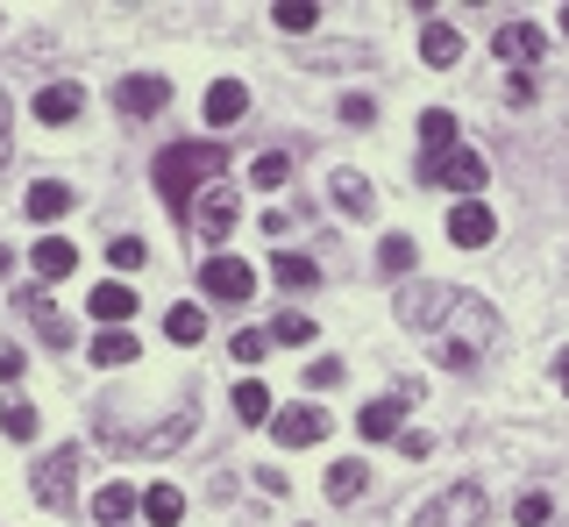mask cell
Here are the masks:
<instances>
[{
  "label": "cell",
  "mask_w": 569,
  "mask_h": 527,
  "mask_svg": "<svg viewBox=\"0 0 569 527\" xmlns=\"http://www.w3.org/2000/svg\"><path fill=\"white\" fill-rule=\"evenodd\" d=\"M491 342H498V314H491V300H477V292H456V307L441 314V328H435V364H441V371H470V364H485Z\"/></svg>",
  "instance_id": "cell-1"
},
{
  "label": "cell",
  "mask_w": 569,
  "mask_h": 527,
  "mask_svg": "<svg viewBox=\"0 0 569 527\" xmlns=\"http://www.w3.org/2000/svg\"><path fill=\"white\" fill-rule=\"evenodd\" d=\"M228 179V150L221 143H171L157 157V192H164L171 215H192V192Z\"/></svg>",
  "instance_id": "cell-2"
},
{
  "label": "cell",
  "mask_w": 569,
  "mask_h": 527,
  "mask_svg": "<svg viewBox=\"0 0 569 527\" xmlns=\"http://www.w3.org/2000/svg\"><path fill=\"white\" fill-rule=\"evenodd\" d=\"M420 179H427V186H449V192H462V200H477L491 171H485V157H477V150L456 143L449 157H420Z\"/></svg>",
  "instance_id": "cell-3"
},
{
  "label": "cell",
  "mask_w": 569,
  "mask_h": 527,
  "mask_svg": "<svg viewBox=\"0 0 569 527\" xmlns=\"http://www.w3.org/2000/svg\"><path fill=\"white\" fill-rule=\"evenodd\" d=\"M79 464H86L79 449H58V456H43V464H29V491L64 514V506L79 499Z\"/></svg>",
  "instance_id": "cell-4"
},
{
  "label": "cell",
  "mask_w": 569,
  "mask_h": 527,
  "mask_svg": "<svg viewBox=\"0 0 569 527\" xmlns=\"http://www.w3.org/2000/svg\"><path fill=\"white\" fill-rule=\"evenodd\" d=\"M420 392H427V385H420V378H406L399 392L370 399L363 420H356V428H363V443H391V435H399V414H406V407H420Z\"/></svg>",
  "instance_id": "cell-5"
},
{
  "label": "cell",
  "mask_w": 569,
  "mask_h": 527,
  "mask_svg": "<svg viewBox=\"0 0 569 527\" xmlns=\"http://www.w3.org/2000/svg\"><path fill=\"white\" fill-rule=\"evenodd\" d=\"M249 286H257V271H249L242 257H207L200 264V292H207V300H221V307H242Z\"/></svg>",
  "instance_id": "cell-6"
},
{
  "label": "cell",
  "mask_w": 569,
  "mask_h": 527,
  "mask_svg": "<svg viewBox=\"0 0 569 527\" xmlns=\"http://www.w3.org/2000/svg\"><path fill=\"white\" fill-rule=\"evenodd\" d=\"M114 108L129 115V121H150V115H164V108H171V79H157V72H136V79H121V86H114Z\"/></svg>",
  "instance_id": "cell-7"
},
{
  "label": "cell",
  "mask_w": 569,
  "mask_h": 527,
  "mask_svg": "<svg viewBox=\"0 0 569 527\" xmlns=\"http://www.w3.org/2000/svg\"><path fill=\"white\" fill-rule=\"evenodd\" d=\"M456 292H462V286H406L399 321H406V328H441V314L456 307Z\"/></svg>",
  "instance_id": "cell-8"
},
{
  "label": "cell",
  "mask_w": 569,
  "mask_h": 527,
  "mask_svg": "<svg viewBox=\"0 0 569 527\" xmlns=\"http://www.w3.org/2000/svg\"><path fill=\"white\" fill-rule=\"evenodd\" d=\"M427 527H485V491L477 485H456L427 506Z\"/></svg>",
  "instance_id": "cell-9"
},
{
  "label": "cell",
  "mask_w": 569,
  "mask_h": 527,
  "mask_svg": "<svg viewBox=\"0 0 569 527\" xmlns=\"http://www.w3.org/2000/svg\"><path fill=\"white\" fill-rule=\"evenodd\" d=\"M491 236H498V221H491L485 200H462L456 215H449V242H456V250H485Z\"/></svg>",
  "instance_id": "cell-10"
},
{
  "label": "cell",
  "mask_w": 569,
  "mask_h": 527,
  "mask_svg": "<svg viewBox=\"0 0 569 527\" xmlns=\"http://www.w3.org/2000/svg\"><path fill=\"white\" fill-rule=\"evenodd\" d=\"M271 435H278L284 449H313L320 435H328V414H320V407H284V414L271 420Z\"/></svg>",
  "instance_id": "cell-11"
},
{
  "label": "cell",
  "mask_w": 569,
  "mask_h": 527,
  "mask_svg": "<svg viewBox=\"0 0 569 527\" xmlns=\"http://www.w3.org/2000/svg\"><path fill=\"white\" fill-rule=\"evenodd\" d=\"M242 115H249V86L242 79H213L207 86V121H213V129H236Z\"/></svg>",
  "instance_id": "cell-12"
},
{
  "label": "cell",
  "mask_w": 569,
  "mask_h": 527,
  "mask_svg": "<svg viewBox=\"0 0 569 527\" xmlns=\"http://www.w3.org/2000/svg\"><path fill=\"white\" fill-rule=\"evenodd\" d=\"M491 50H498V58H506V64H520V72H527V64L541 58V29H533V22H498Z\"/></svg>",
  "instance_id": "cell-13"
},
{
  "label": "cell",
  "mask_w": 569,
  "mask_h": 527,
  "mask_svg": "<svg viewBox=\"0 0 569 527\" xmlns=\"http://www.w3.org/2000/svg\"><path fill=\"white\" fill-rule=\"evenodd\" d=\"M79 108H86V93H79L71 79H58V86H43V93H36V121H50V129L79 121Z\"/></svg>",
  "instance_id": "cell-14"
},
{
  "label": "cell",
  "mask_w": 569,
  "mask_h": 527,
  "mask_svg": "<svg viewBox=\"0 0 569 527\" xmlns=\"http://www.w3.org/2000/svg\"><path fill=\"white\" fill-rule=\"evenodd\" d=\"M86 357H93L100 371H121V364H136V357H142V342L129 336V328H100V336L86 342Z\"/></svg>",
  "instance_id": "cell-15"
},
{
  "label": "cell",
  "mask_w": 569,
  "mask_h": 527,
  "mask_svg": "<svg viewBox=\"0 0 569 527\" xmlns=\"http://www.w3.org/2000/svg\"><path fill=\"white\" fill-rule=\"evenodd\" d=\"M136 506H142V491H136V485H121V478L93 491V520H100V527H129Z\"/></svg>",
  "instance_id": "cell-16"
},
{
  "label": "cell",
  "mask_w": 569,
  "mask_h": 527,
  "mask_svg": "<svg viewBox=\"0 0 569 527\" xmlns=\"http://www.w3.org/2000/svg\"><path fill=\"white\" fill-rule=\"evenodd\" d=\"M328 192H335V207H342V215H356V221H363L370 207H378V192H370V179H363V171H349V165L328 179Z\"/></svg>",
  "instance_id": "cell-17"
},
{
  "label": "cell",
  "mask_w": 569,
  "mask_h": 527,
  "mask_svg": "<svg viewBox=\"0 0 569 527\" xmlns=\"http://www.w3.org/2000/svg\"><path fill=\"white\" fill-rule=\"evenodd\" d=\"M236 215H242V207H236V192H228V186H207L200 192V236L221 242L228 228H236Z\"/></svg>",
  "instance_id": "cell-18"
},
{
  "label": "cell",
  "mask_w": 569,
  "mask_h": 527,
  "mask_svg": "<svg viewBox=\"0 0 569 527\" xmlns=\"http://www.w3.org/2000/svg\"><path fill=\"white\" fill-rule=\"evenodd\" d=\"M186 520V491L178 485H150L142 491V527H178Z\"/></svg>",
  "instance_id": "cell-19"
},
{
  "label": "cell",
  "mask_w": 569,
  "mask_h": 527,
  "mask_svg": "<svg viewBox=\"0 0 569 527\" xmlns=\"http://www.w3.org/2000/svg\"><path fill=\"white\" fill-rule=\"evenodd\" d=\"M420 58L435 64V72H456V58H462V37H456L449 22H427V29H420Z\"/></svg>",
  "instance_id": "cell-20"
},
{
  "label": "cell",
  "mask_w": 569,
  "mask_h": 527,
  "mask_svg": "<svg viewBox=\"0 0 569 527\" xmlns=\"http://www.w3.org/2000/svg\"><path fill=\"white\" fill-rule=\"evenodd\" d=\"M22 314H29V321H36V336H43V342H58V349H71V321H64V314H58V307L43 300V292H22Z\"/></svg>",
  "instance_id": "cell-21"
},
{
  "label": "cell",
  "mask_w": 569,
  "mask_h": 527,
  "mask_svg": "<svg viewBox=\"0 0 569 527\" xmlns=\"http://www.w3.org/2000/svg\"><path fill=\"white\" fill-rule=\"evenodd\" d=\"M22 207H29V221H58V215H71V186L64 179H36Z\"/></svg>",
  "instance_id": "cell-22"
},
{
  "label": "cell",
  "mask_w": 569,
  "mask_h": 527,
  "mask_svg": "<svg viewBox=\"0 0 569 527\" xmlns=\"http://www.w3.org/2000/svg\"><path fill=\"white\" fill-rule=\"evenodd\" d=\"M86 307H93V321H107V328H129V314H136V292L107 278V286H100V292H93Z\"/></svg>",
  "instance_id": "cell-23"
},
{
  "label": "cell",
  "mask_w": 569,
  "mask_h": 527,
  "mask_svg": "<svg viewBox=\"0 0 569 527\" xmlns=\"http://www.w3.org/2000/svg\"><path fill=\"white\" fill-rule=\"evenodd\" d=\"M363 485H370V464H356V456H342V464H328V499H335V506L363 499Z\"/></svg>",
  "instance_id": "cell-24"
},
{
  "label": "cell",
  "mask_w": 569,
  "mask_h": 527,
  "mask_svg": "<svg viewBox=\"0 0 569 527\" xmlns=\"http://www.w3.org/2000/svg\"><path fill=\"white\" fill-rule=\"evenodd\" d=\"M29 264H36V278H71V264H79V250H71L64 236H43Z\"/></svg>",
  "instance_id": "cell-25"
},
{
  "label": "cell",
  "mask_w": 569,
  "mask_h": 527,
  "mask_svg": "<svg viewBox=\"0 0 569 527\" xmlns=\"http://www.w3.org/2000/svg\"><path fill=\"white\" fill-rule=\"evenodd\" d=\"M420 143H427V157H449L456 150V115L449 108H427L420 115Z\"/></svg>",
  "instance_id": "cell-26"
},
{
  "label": "cell",
  "mask_w": 569,
  "mask_h": 527,
  "mask_svg": "<svg viewBox=\"0 0 569 527\" xmlns=\"http://www.w3.org/2000/svg\"><path fill=\"white\" fill-rule=\"evenodd\" d=\"M164 336H171V342H200V336H207V307H192V300L164 307Z\"/></svg>",
  "instance_id": "cell-27"
},
{
  "label": "cell",
  "mask_w": 569,
  "mask_h": 527,
  "mask_svg": "<svg viewBox=\"0 0 569 527\" xmlns=\"http://www.w3.org/2000/svg\"><path fill=\"white\" fill-rule=\"evenodd\" d=\"M271 278H278V286H292V292H307L313 278H320V264L299 257V250H278V257H271Z\"/></svg>",
  "instance_id": "cell-28"
},
{
  "label": "cell",
  "mask_w": 569,
  "mask_h": 527,
  "mask_svg": "<svg viewBox=\"0 0 569 527\" xmlns=\"http://www.w3.org/2000/svg\"><path fill=\"white\" fill-rule=\"evenodd\" d=\"M228 407H236V420H249V428H263V420H271V392H263V385L249 378V385H236V399H228Z\"/></svg>",
  "instance_id": "cell-29"
},
{
  "label": "cell",
  "mask_w": 569,
  "mask_h": 527,
  "mask_svg": "<svg viewBox=\"0 0 569 527\" xmlns=\"http://www.w3.org/2000/svg\"><path fill=\"white\" fill-rule=\"evenodd\" d=\"M271 22H278V29H292V37H307V29L320 22V0H278Z\"/></svg>",
  "instance_id": "cell-30"
},
{
  "label": "cell",
  "mask_w": 569,
  "mask_h": 527,
  "mask_svg": "<svg viewBox=\"0 0 569 527\" xmlns=\"http://www.w3.org/2000/svg\"><path fill=\"white\" fill-rule=\"evenodd\" d=\"M249 179H257L263 192H278L284 179H292V157H284V150H263V157H257V165H249Z\"/></svg>",
  "instance_id": "cell-31"
},
{
  "label": "cell",
  "mask_w": 569,
  "mask_h": 527,
  "mask_svg": "<svg viewBox=\"0 0 569 527\" xmlns=\"http://www.w3.org/2000/svg\"><path fill=\"white\" fill-rule=\"evenodd\" d=\"M0 428H8L14 443H36V407L29 399H0Z\"/></svg>",
  "instance_id": "cell-32"
},
{
  "label": "cell",
  "mask_w": 569,
  "mask_h": 527,
  "mask_svg": "<svg viewBox=\"0 0 569 527\" xmlns=\"http://www.w3.org/2000/svg\"><path fill=\"white\" fill-rule=\"evenodd\" d=\"M186 435H192V407H186V414H171L157 435H142V449H150V456H164V449H178V443H186Z\"/></svg>",
  "instance_id": "cell-33"
},
{
  "label": "cell",
  "mask_w": 569,
  "mask_h": 527,
  "mask_svg": "<svg viewBox=\"0 0 569 527\" xmlns=\"http://www.w3.org/2000/svg\"><path fill=\"white\" fill-rule=\"evenodd\" d=\"M142 236H107V264H114V271H142Z\"/></svg>",
  "instance_id": "cell-34"
},
{
  "label": "cell",
  "mask_w": 569,
  "mask_h": 527,
  "mask_svg": "<svg viewBox=\"0 0 569 527\" xmlns=\"http://www.w3.org/2000/svg\"><path fill=\"white\" fill-rule=\"evenodd\" d=\"M378 264H385L391 278H406V271H413V236H385V250H378Z\"/></svg>",
  "instance_id": "cell-35"
},
{
  "label": "cell",
  "mask_w": 569,
  "mask_h": 527,
  "mask_svg": "<svg viewBox=\"0 0 569 527\" xmlns=\"http://www.w3.org/2000/svg\"><path fill=\"white\" fill-rule=\"evenodd\" d=\"M228 349H236V364H263V357H271V336H263V328H242Z\"/></svg>",
  "instance_id": "cell-36"
},
{
  "label": "cell",
  "mask_w": 569,
  "mask_h": 527,
  "mask_svg": "<svg viewBox=\"0 0 569 527\" xmlns=\"http://www.w3.org/2000/svg\"><path fill=\"white\" fill-rule=\"evenodd\" d=\"M271 342H313V321H307V314H278V321H271Z\"/></svg>",
  "instance_id": "cell-37"
},
{
  "label": "cell",
  "mask_w": 569,
  "mask_h": 527,
  "mask_svg": "<svg viewBox=\"0 0 569 527\" xmlns=\"http://www.w3.org/2000/svg\"><path fill=\"white\" fill-rule=\"evenodd\" d=\"M342 121H349V129H370V121H378V100H370V93H349L342 100Z\"/></svg>",
  "instance_id": "cell-38"
},
{
  "label": "cell",
  "mask_w": 569,
  "mask_h": 527,
  "mask_svg": "<svg viewBox=\"0 0 569 527\" xmlns=\"http://www.w3.org/2000/svg\"><path fill=\"white\" fill-rule=\"evenodd\" d=\"M556 520V506H548V491H527L520 499V527H548Z\"/></svg>",
  "instance_id": "cell-39"
},
{
  "label": "cell",
  "mask_w": 569,
  "mask_h": 527,
  "mask_svg": "<svg viewBox=\"0 0 569 527\" xmlns=\"http://www.w3.org/2000/svg\"><path fill=\"white\" fill-rule=\"evenodd\" d=\"M335 378H342V357H313L307 364V385H313V392H328Z\"/></svg>",
  "instance_id": "cell-40"
},
{
  "label": "cell",
  "mask_w": 569,
  "mask_h": 527,
  "mask_svg": "<svg viewBox=\"0 0 569 527\" xmlns=\"http://www.w3.org/2000/svg\"><path fill=\"white\" fill-rule=\"evenodd\" d=\"M506 100H512V108H527V100H533V72H512L506 79Z\"/></svg>",
  "instance_id": "cell-41"
},
{
  "label": "cell",
  "mask_w": 569,
  "mask_h": 527,
  "mask_svg": "<svg viewBox=\"0 0 569 527\" xmlns=\"http://www.w3.org/2000/svg\"><path fill=\"white\" fill-rule=\"evenodd\" d=\"M0 378H22V349H0Z\"/></svg>",
  "instance_id": "cell-42"
},
{
  "label": "cell",
  "mask_w": 569,
  "mask_h": 527,
  "mask_svg": "<svg viewBox=\"0 0 569 527\" xmlns=\"http://www.w3.org/2000/svg\"><path fill=\"white\" fill-rule=\"evenodd\" d=\"M556 385H562V392H569V349H562V357H556Z\"/></svg>",
  "instance_id": "cell-43"
},
{
  "label": "cell",
  "mask_w": 569,
  "mask_h": 527,
  "mask_svg": "<svg viewBox=\"0 0 569 527\" xmlns=\"http://www.w3.org/2000/svg\"><path fill=\"white\" fill-rule=\"evenodd\" d=\"M562 37H569V8H562Z\"/></svg>",
  "instance_id": "cell-44"
}]
</instances>
